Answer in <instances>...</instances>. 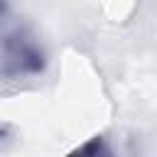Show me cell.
I'll list each match as a JSON object with an SVG mask.
<instances>
[{"label": "cell", "mask_w": 157, "mask_h": 157, "mask_svg": "<svg viewBox=\"0 0 157 157\" xmlns=\"http://www.w3.org/2000/svg\"><path fill=\"white\" fill-rule=\"evenodd\" d=\"M47 52L34 29L12 10L0 2V78H27L42 74Z\"/></svg>", "instance_id": "6da1fadb"}, {"label": "cell", "mask_w": 157, "mask_h": 157, "mask_svg": "<svg viewBox=\"0 0 157 157\" xmlns=\"http://www.w3.org/2000/svg\"><path fill=\"white\" fill-rule=\"evenodd\" d=\"M66 157H115V152L103 135H93L86 142H81L78 147H74Z\"/></svg>", "instance_id": "7a4b0ae2"}]
</instances>
